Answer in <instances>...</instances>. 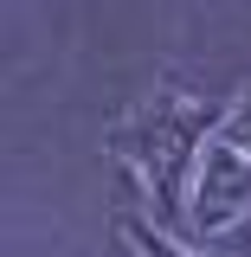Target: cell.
I'll return each instance as SVG.
<instances>
[{"instance_id":"2","label":"cell","mask_w":251,"mask_h":257,"mask_svg":"<svg viewBox=\"0 0 251 257\" xmlns=\"http://www.w3.org/2000/svg\"><path fill=\"white\" fill-rule=\"evenodd\" d=\"M251 212V155L225 148L219 135L206 142L200 174H193V206H187V231L193 238H219Z\"/></svg>"},{"instance_id":"1","label":"cell","mask_w":251,"mask_h":257,"mask_svg":"<svg viewBox=\"0 0 251 257\" xmlns=\"http://www.w3.org/2000/svg\"><path fill=\"white\" fill-rule=\"evenodd\" d=\"M225 109L219 103H187V96H148L135 103L123 122L110 128V148L148 180L155 193V212L168 225H187L193 206V174H200V155L206 142L219 135Z\"/></svg>"},{"instance_id":"4","label":"cell","mask_w":251,"mask_h":257,"mask_svg":"<svg viewBox=\"0 0 251 257\" xmlns=\"http://www.w3.org/2000/svg\"><path fill=\"white\" fill-rule=\"evenodd\" d=\"M219 142H225V148H238V155H251V90H238L232 103H225Z\"/></svg>"},{"instance_id":"3","label":"cell","mask_w":251,"mask_h":257,"mask_svg":"<svg viewBox=\"0 0 251 257\" xmlns=\"http://www.w3.org/2000/svg\"><path fill=\"white\" fill-rule=\"evenodd\" d=\"M116 231H123V244H129L135 257H193L187 244H174V238H168L155 219H142V212H123V219H116Z\"/></svg>"}]
</instances>
